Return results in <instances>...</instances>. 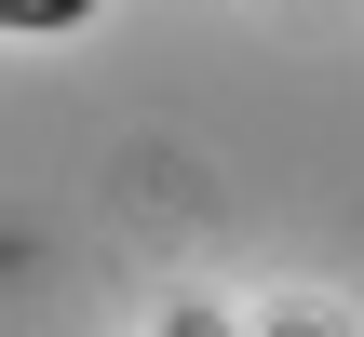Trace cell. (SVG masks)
Segmentation results:
<instances>
[{"label":"cell","mask_w":364,"mask_h":337,"mask_svg":"<svg viewBox=\"0 0 364 337\" xmlns=\"http://www.w3.org/2000/svg\"><path fill=\"white\" fill-rule=\"evenodd\" d=\"M108 0H0V27H41V41H68V27H95Z\"/></svg>","instance_id":"6da1fadb"},{"label":"cell","mask_w":364,"mask_h":337,"mask_svg":"<svg viewBox=\"0 0 364 337\" xmlns=\"http://www.w3.org/2000/svg\"><path fill=\"white\" fill-rule=\"evenodd\" d=\"M162 337H216V311H176V324H162Z\"/></svg>","instance_id":"7a4b0ae2"}]
</instances>
